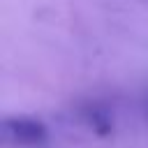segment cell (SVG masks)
<instances>
[{
  "label": "cell",
  "instance_id": "cell-1",
  "mask_svg": "<svg viewBox=\"0 0 148 148\" xmlns=\"http://www.w3.org/2000/svg\"><path fill=\"white\" fill-rule=\"evenodd\" d=\"M2 136L14 146H39L46 141V127L35 118H7L2 123Z\"/></svg>",
  "mask_w": 148,
  "mask_h": 148
}]
</instances>
